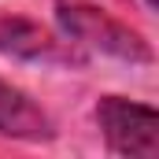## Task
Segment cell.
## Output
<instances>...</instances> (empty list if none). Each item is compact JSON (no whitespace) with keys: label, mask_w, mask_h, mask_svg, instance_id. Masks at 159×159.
Here are the masks:
<instances>
[{"label":"cell","mask_w":159,"mask_h":159,"mask_svg":"<svg viewBox=\"0 0 159 159\" xmlns=\"http://www.w3.org/2000/svg\"><path fill=\"white\" fill-rule=\"evenodd\" d=\"M56 22L81 48H93V52L122 59V63H152L148 41L137 30H129L126 22L111 19L107 11L93 7V4H78V0L74 4H59L56 7Z\"/></svg>","instance_id":"obj_1"},{"label":"cell","mask_w":159,"mask_h":159,"mask_svg":"<svg viewBox=\"0 0 159 159\" xmlns=\"http://www.w3.org/2000/svg\"><path fill=\"white\" fill-rule=\"evenodd\" d=\"M100 137L111 156L156 159L159 156V111L126 96H100L93 107Z\"/></svg>","instance_id":"obj_2"},{"label":"cell","mask_w":159,"mask_h":159,"mask_svg":"<svg viewBox=\"0 0 159 159\" xmlns=\"http://www.w3.org/2000/svg\"><path fill=\"white\" fill-rule=\"evenodd\" d=\"M0 137L11 141H52L56 126L48 111L41 107L30 93L0 78Z\"/></svg>","instance_id":"obj_3"},{"label":"cell","mask_w":159,"mask_h":159,"mask_svg":"<svg viewBox=\"0 0 159 159\" xmlns=\"http://www.w3.org/2000/svg\"><path fill=\"white\" fill-rule=\"evenodd\" d=\"M0 56H7V59H22V63L59 59V41L52 37L44 26L30 22V19L4 15V19H0Z\"/></svg>","instance_id":"obj_4"}]
</instances>
